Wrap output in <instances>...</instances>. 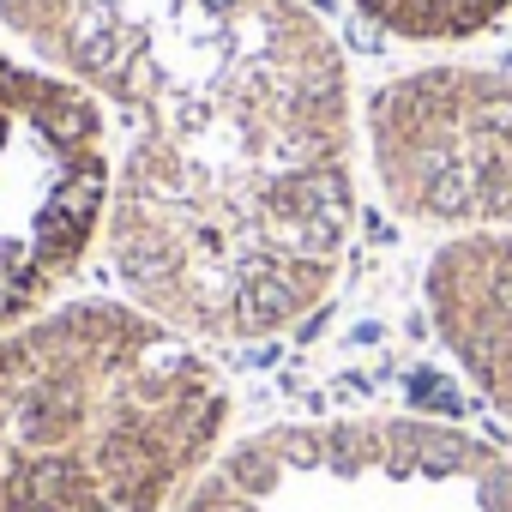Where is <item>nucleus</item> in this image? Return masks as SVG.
Segmentation results:
<instances>
[{
	"instance_id": "nucleus-1",
	"label": "nucleus",
	"mask_w": 512,
	"mask_h": 512,
	"mask_svg": "<svg viewBox=\"0 0 512 512\" xmlns=\"http://www.w3.org/2000/svg\"><path fill=\"white\" fill-rule=\"evenodd\" d=\"M121 121L109 253L169 326L266 338L326 302L356 229V97L308 0H0Z\"/></svg>"
},
{
	"instance_id": "nucleus-2",
	"label": "nucleus",
	"mask_w": 512,
	"mask_h": 512,
	"mask_svg": "<svg viewBox=\"0 0 512 512\" xmlns=\"http://www.w3.org/2000/svg\"><path fill=\"white\" fill-rule=\"evenodd\" d=\"M217 428V374L133 308L0 338V512H157Z\"/></svg>"
},
{
	"instance_id": "nucleus-3",
	"label": "nucleus",
	"mask_w": 512,
	"mask_h": 512,
	"mask_svg": "<svg viewBox=\"0 0 512 512\" xmlns=\"http://www.w3.org/2000/svg\"><path fill=\"white\" fill-rule=\"evenodd\" d=\"M115 157L103 103L0 49V326L37 314L109 235Z\"/></svg>"
},
{
	"instance_id": "nucleus-4",
	"label": "nucleus",
	"mask_w": 512,
	"mask_h": 512,
	"mask_svg": "<svg viewBox=\"0 0 512 512\" xmlns=\"http://www.w3.org/2000/svg\"><path fill=\"white\" fill-rule=\"evenodd\" d=\"M362 133L368 169L398 217L512 235V73L422 67L386 79L362 109Z\"/></svg>"
},
{
	"instance_id": "nucleus-5",
	"label": "nucleus",
	"mask_w": 512,
	"mask_h": 512,
	"mask_svg": "<svg viewBox=\"0 0 512 512\" xmlns=\"http://www.w3.org/2000/svg\"><path fill=\"white\" fill-rule=\"evenodd\" d=\"M350 7L404 43H470L512 19V0H350Z\"/></svg>"
}]
</instances>
